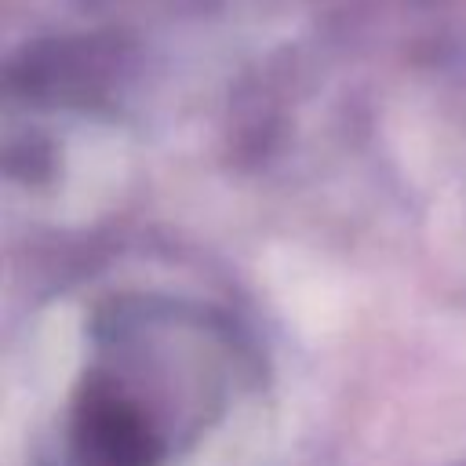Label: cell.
Masks as SVG:
<instances>
[{
  "mask_svg": "<svg viewBox=\"0 0 466 466\" xmlns=\"http://www.w3.org/2000/svg\"><path fill=\"white\" fill-rule=\"evenodd\" d=\"M73 448L80 466H157L146 419L106 382H91L76 408Z\"/></svg>",
  "mask_w": 466,
  "mask_h": 466,
  "instance_id": "1",
  "label": "cell"
}]
</instances>
